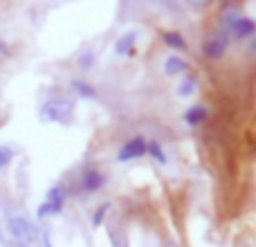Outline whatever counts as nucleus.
Segmentation results:
<instances>
[{
	"label": "nucleus",
	"instance_id": "nucleus-10",
	"mask_svg": "<svg viewBox=\"0 0 256 247\" xmlns=\"http://www.w3.org/2000/svg\"><path fill=\"white\" fill-rule=\"evenodd\" d=\"M186 68L189 66H186L184 58L176 56V54L164 61V72H166V74H182V72H186Z\"/></svg>",
	"mask_w": 256,
	"mask_h": 247
},
{
	"label": "nucleus",
	"instance_id": "nucleus-16",
	"mask_svg": "<svg viewBox=\"0 0 256 247\" xmlns=\"http://www.w3.org/2000/svg\"><path fill=\"white\" fill-rule=\"evenodd\" d=\"M14 162V148L12 146H0V171L7 168Z\"/></svg>",
	"mask_w": 256,
	"mask_h": 247
},
{
	"label": "nucleus",
	"instance_id": "nucleus-6",
	"mask_svg": "<svg viewBox=\"0 0 256 247\" xmlns=\"http://www.w3.org/2000/svg\"><path fill=\"white\" fill-rule=\"evenodd\" d=\"M104 184H106V178H104V173L97 171V168H86L84 176H81V189H84L86 194H94V191H99Z\"/></svg>",
	"mask_w": 256,
	"mask_h": 247
},
{
	"label": "nucleus",
	"instance_id": "nucleus-5",
	"mask_svg": "<svg viewBox=\"0 0 256 247\" xmlns=\"http://www.w3.org/2000/svg\"><path fill=\"white\" fill-rule=\"evenodd\" d=\"M144 153H146V140L144 137H132V140H128L126 144L120 148L117 160H120V162H128V160L142 158Z\"/></svg>",
	"mask_w": 256,
	"mask_h": 247
},
{
	"label": "nucleus",
	"instance_id": "nucleus-15",
	"mask_svg": "<svg viewBox=\"0 0 256 247\" xmlns=\"http://www.w3.org/2000/svg\"><path fill=\"white\" fill-rule=\"evenodd\" d=\"M146 153L150 155V158H155L160 164H166V155H164L162 146L158 144V142H146Z\"/></svg>",
	"mask_w": 256,
	"mask_h": 247
},
{
	"label": "nucleus",
	"instance_id": "nucleus-3",
	"mask_svg": "<svg viewBox=\"0 0 256 247\" xmlns=\"http://www.w3.org/2000/svg\"><path fill=\"white\" fill-rule=\"evenodd\" d=\"M66 198H68L66 184H61V182L54 184L52 189H48V194H45L43 204H38V209H36V218H38V220H48V218L61 214L63 204H66Z\"/></svg>",
	"mask_w": 256,
	"mask_h": 247
},
{
	"label": "nucleus",
	"instance_id": "nucleus-13",
	"mask_svg": "<svg viewBox=\"0 0 256 247\" xmlns=\"http://www.w3.org/2000/svg\"><path fill=\"white\" fill-rule=\"evenodd\" d=\"M70 88L74 90V92L79 94V97H86V99H92L94 94H97V92H94V88H92V86H88V84H86V81H72V84H70Z\"/></svg>",
	"mask_w": 256,
	"mask_h": 247
},
{
	"label": "nucleus",
	"instance_id": "nucleus-19",
	"mask_svg": "<svg viewBox=\"0 0 256 247\" xmlns=\"http://www.w3.org/2000/svg\"><path fill=\"white\" fill-rule=\"evenodd\" d=\"M250 52H256V38L252 40V43H250Z\"/></svg>",
	"mask_w": 256,
	"mask_h": 247
},
{
	"label": "nucleus",
	"instance_id": "nucleus-17",
	"mask_svg": "<svg viewBox=\"0 0 256 247\" xmlns=\"http://www.w3.org/2000/svg\"><path fill=\"white\" fill-rule=\"evenodd\" d=\"M108 209H110V204H108V202H104L102 207H99L97 212L92 214V225H94V227H99V225H102V222H104V216H106V214H108Z\"/></svg>",
	"mask_w": 256,
	"mask_h": 247
},
{
	"label": "nucleus",
	"instance_id": "nucleus-18",
	"mask_svg": "<svg viewBox=\"0 0 256 247\" xmlns=\"http://www.w3.org/2000/svg\"><path fill=\"white\" fill-rule=\"evenodd\" d=\"M79 63H81L84 68H86V66H92V52H86L84 56H81V61H79Z\"/></svg>",
	"mask_w": 256,
	"mask_h": 247
},
{
	"label": "nucleus",
	"instance_id": "nucleus-14",
	"mask_svg": "<svg viewBox=\"0 0 256 247\" xmlns=\"http://www.w3.org/2000/svg\"><path fill=\"white\" fill-rule=\"evenodd\" d=\"M196 88H198V84H196L194 76H184V79L180 81V86H178V94H180V97H189V94L196 92Z\"/></svg>",
	"mask_w": 256,
	"mask_h": 247
},
{
	"label": "nucleus",
	"instance_id": "nucleus-2",
	"mask_svg": "<svg viewBox=\"0 0 256 247\" xmlns=\"http://www.w3.org/2000/svg\"><path fill=\"white\" fill-rule=\"evenodd\" d=\"M4 227H7V234L12 236V240L20 247H30L36 240V236H38L36 234V227L25 216H9Z\"/></svg>",
	"mask_w": 256,
	"mask_h": 247
},
{
	"label": "nucleus",
	"instance_id": "nucleus-4",
	"mask_svg": "<svg viewBox=\"0 0 256 247\" xmlns=\"http://www.w3.org/2000/svg\"><path fill=\"white\" fill-rule=\"evenodd\" d=\"M227 45H230V34L225 32H216L212 34L207 40L202 43V52L207 58H220L227 52Z\"/></svg>",
	"mask_w": 256,
	"mask_h": 247
},
{
	"label": "nucleus",
	"instance_id": "nucleus-7",
	"mask_svg": "<svg viewBox=\"0 0 256 247\" xmlns=\"http://www.w3.org/2000/svg\"><path fill=\"white\" fill-rule=\"evenodd\" d=\"M108 238H110L112 247H128V236L126 230L120 220H110L108 222Z\"/></svg>",
	"mask_w": 256,
	"mask_h": 247
},
{
	"label": "nucleus",
	"instance_id": "nucleus-9",
	"mask_svg": "<svg viewBox=\"0 0 256 247\" xmlns=\"http://www.w3.org/2000/svg\"><path fill=\"white\" fill-rule=\"evenodd\" d=\"M135 43H137V34L135 32H126V34H122L120 38H117L115 54H120V56H128V54L132 52V48H135Z\"/></svg>",
	"mask_w": 256,
	"mask_h": 247
},
{
	"label": "nucleus",
	"instance_id": "nucleus-11",
	"mask_svg": "<svg viewBox=\"0 0 256 247\" xmlns=\"http://www.w3.org/2000/svg\"><path fill=\"white\" fill-rule=\"evenodd\" d=\"M207 120V108L204 106H191L189 110L184 112V122L189 124V126H198V124H202Z\"/></svg>",
	"mask_w": 256,
	"mask_h": 247
},
{
	"label": "nucleus",
	"instance_id": "nucleus-8",
	"mask_svg": "<svg viewBox=\"0 0 256 247\" xmlns=\"http://www.w3.org/2000/svg\"><path fill=\"white\" fill-rule=\"evenodd\" d=\"M232 34L238 36V38H250V36L256 34V22L252 20V18H248V16H240L238 20H236Z\"/></svg>",
	"mask_w": 256,
	"mask_h": 247
},
{
	"label": "nucleus",
	"instance_id": "nucleus-1",
	"mask_svg": "<svg viewBox=\"0 0 256 247\" xmlns=\"http://www.w3.org/2000/svg\"><path fill=\"white\" fill-rule=\"evenodd\" d=\"M72 110H74V104L70 99H48L38 110V120L43 124H68L72 120Z\"/></svg>",
	"mask_w": 256,
	"mask_h": 247
},
{
	"label": "nucleus",
	"instance_id": "nucleus-12",
	"mask_svg": "<svg viewBox=\"0 0 256 247\" xmlns=\"http://www.w3.org/2000/svg\"><path fill=\"white\" fill-rule=\"evenodd\" d=\"M162 40L171 50H186V40H184V36H182L180 32H164Z\"/></svg>",
	"mask_w": 256,
	"mask_h": 247
}]
</instances>
